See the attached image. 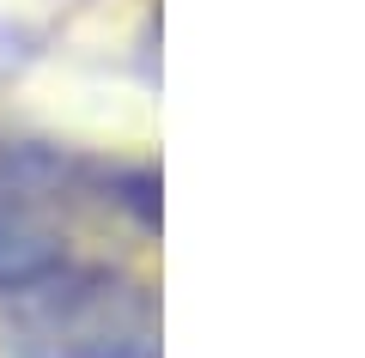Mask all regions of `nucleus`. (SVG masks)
<instances>
[{"label": "nucleus", "mask_w": 365, "mask_h": 358, "mask_svg": "<svg viewBox=\"0 0 365 358\" xmlns=\"http://www.w3.org/2000/svg\"><path fill=\"white\" fill-rule=\"evenodd\" d=\"M0 358H158V298L110 261H61L0 292Z\"/></svg>", "instance_id": "f257e3e1"}, {"label": "nucleus", "mask_w": 365, "mask_h": 358, "mask_svg": "<svg viewBox=\"0 0 365 358\" xmlns=\"http://www.w3.org/2000/svg\"><path fill=\"white\" fill-rule=\"evenodd\" d=\"M79 164L43 146H0V292L73 261L67 213L79 206Z\"/></svg>", "instance_id": "f03ea898"}, {"label": "nucleus", "mask_w": 365, "mask_h": 358, "mask_svg": "<svg viewBox=\"0 0 365 358\" xmlns=\"http://www.w3.org/2000/svg\"><path fill=\"white\" fill-rule=\"evenodd\" d=\"M31 61H37V37H31L25 25H13V19H0V85L19 79Z\"/></svg>", "instance_id": "7ed1b4c3"}]
</instances>
